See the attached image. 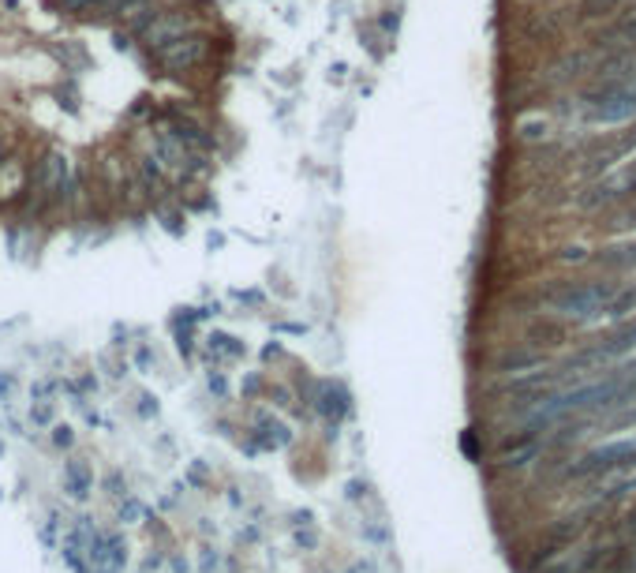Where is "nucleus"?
I'll return each mask as SVG.
<instances>
[{
  "label": "nucleus",
  "mask_w": 636,
  "mask_h": 573,
  "mask_svg": "<svg viewBox=\"0 0 636 573\" xmlns=\"http://www.w3.org/2000/svg\"><path fill=\"white\" fill-rule=\"evenodd\" d=\"M584 525H588V513H576V517H566V521H558V525H550L547 536L536 543V551H531L528 569H543L550 559H558L584 532Z\"/></svg>",
  "instance_id": "nucleus-8"
},
{
  "label": "nucleus",
  "mask_w": 636,
  "mask_h": 573,
  "mask_svg": "<svg viewBox=\"0 0 636 573\" xmlns=\"http://www.w3.org/2000/svg\"><path fill=\"white\" fill-rule=\"evenodd\" d=\"M34 420H38V423H49V420H53V409H49V405H38V409H34Z\"/></svg>",
  "instance_id": "nucleus-23"
},
{
  "label": "nucleus",
  "mask_w": 636,
  "mask_h": 573,
  "mask_svg": "<svg viewBox=\"0 0 636 573\" xmlns=\"http://www.w3.org/2000/svg\"><path fill=\"white\" fill-rule=\"evenodd\" d=\"M79 191V177H75V162L64 151H45L38 169L31 172V203L27 214H45L53 203H71Z\"/></svg>",
  "instance_id": "nucleus-1"
},
{
  "label": "nucleus",
  "mask_w": 636,
  "mask_h": 573,
  "mask_svg": "<svg viewBox=\"0 0 636 573\" xmlns=\"http://www.w3.org/2000/svg\"><path fill=\"white\" fill-rule=\"evenodd\" d=\"M632 566H636V559H632Z\"/></svg>",
  "instance_id": "nucleus-30"
},
{
  "label": "nucleus",
  "mask_w": 636,
  "mask_h": 573,
  "mask_svg": "<svg viewBox=\"0 0 636 573\" xmlns=\"http://www.w3.org/2000/svg\"><path fill=\"white\" fill-rule=\"evenodd\" d=\"M629 532H636V510H632V517H629Z\"/></svg>",
  "instance_id": "nucleus-29"
},
{
  "label": "nucleus",
  "mask_w": 636,
  "mask_h": 573,
  "mask_svg": "<svg viewBox=\"0 0 636 573\" xmlns=\"http://www.w3.org/2000/svg\"><path fill=\"white\" fill-rule=\"evenodd\" d=\"M636 315V289H614V296L606 300V308L599 311V322H625Z\"/></svg>",
  "instance_id": "nucleus-14"
},
{
  "label": "nucleus",
  "mask_w": 636,
  "mask_h": 573,
  "mask_svg": "<svg viewBox=\"0 0 636 573\" xmlns=\"http://www.w3.org/2000/svg\"><path fill=\"white\" fill-rule=\"evenodd\" d=\"M636 465V439H614V442H603L595 450H588L576 465L566 468V476H603L610 468H632Z\"/></svg>",
  "instance_id": "nucleus-6"
},
{
  "label": "nucleus",
  "mask_w": 636,
  "mask_h": 573,
  "mask_svg": "<svg viewBox=\"0 0 636 573\" xmlns=\"http://www.w3.org/2000/svg\"><path fill=\"white\" fill-rule=\"evenodd\" d=\"M207 57H210V38L198 34V31H188L180 38H169V42L150 49V60H154L161 71H172V76H176V71L198 68Z\"/></svg>",
  "instance_id": "nucleus-4"
},
{
  "label": "nucleus",
  "mask_w": 636,
  "mask_h": 573,
  "mask_svg": "<svg viewBox=\"0 0 636 573\" xmlns=\"http://www.w3.org/2000/svg\"><path fill=\"white\" fill-rule=\"evenodd\" d=\"M632 348H636V322H625V327H618L614 337H606V341H599V345H592V348H584V353H580L576 360H569L562 371H566V375H573V371H580V367L599 371V367H606V364L629 356Z\"/></svg>",
  "instance_id": "nucleus-7"
},
{
  "label": "nucleus",
  "mask_w": 636,
  "mask_h": 573,
  "mask_svg": "<svg viewBox=\"0 0 636 573\" xmlns=\"http://www.w3.org/2000/svg\"><path fill=\"white\" fill-rule=\"evenodd\" d=\"M625 151H636V128H632V135L625 139Z\"/></svg>",
  "instance_id": "nucleus-28"
},
{
  "label": "nucleus",
  "mask_w": 636,
  "mask_h": 573,
  "mask_svg": "<svg viewBox=\"0 0 636 573\" xmlns=\"http://www.w3.org/2000/svg\"><path fill=\"white\" fill-rule=\"evenodd\" d=\"M599 42L603 45H632L636 42V5L610 19V27H603Z\"/></svg>",
  "instance_id": "nucleus-12"
},
{
  "label": "nucleus",
  "mask_w": 636,
  "mask_h": 573,
  "mask_svg": "<svg viewBox=\"0 0 636 573\" xmlns=\"http://www.w3.org/2000/svg\"><path fill=\"white\" fill-rule=\"evenodd\" d=\"M161 217H165V229H169V233H180V229H184V226H180V214H161Z\"/></svg>",
  "instance_id": "nucleus-22"
},
{
  "label": "nucleus",
  "mask_w": 636,
  "mask_h": 573,
  "mask_svg": "<svg viewBox=\"0 0 636 573\" xmlns=\"http://www.w3.org/2000/svg\"><path fill=\"white\" fill-rule=\"evenodd\" d=\"M576 569H580V566H576L573 559H562V562H554V559H550V566L539 569V573H576Z\"/></svg>",
  "instance_id": "nucleus-19"
},
{
  "label": "nucleus",
  "mask_w": 636,
  "mask_h": 573,
  "mask_svg": "<svg viewBox=\"0 0 636 573\" xmlns=\"http://www.w3.org/2000/svg\"><path fill=\"white\" fill-rule=\"evenodd\" d=\"M244 390H247V393H259V390H263V379H259V375H251V379L244 383Z\"/></svg>",
  "instance_id": "nucleus-24"
},
{
  "label": "nucleus",
  "mask_w": 636,
  "mask_h": 573,
  "mask_svg": "<svg viewBox=\"0 0 636 573\" xmlns=\"http://www.w3.org/2000/svg\"><path fill=\"white\" fill-rule=\"evenodd\" d=\"M64 487H68L75 498H87V491L94 487V472L87 468V461L75 457V461L64 465Z\"/></svg>",
  "instance_id": "nucleus-15"
},
{
  "label": "nucleus",
  "mask_w": 636,
  "mask_h": 573,
  "mask_svg": "<svg viewBox=\"0 0 636 573\" xmlns=\"http://www.w3.org/2000/svg\"><path fill=\"white\" fill-rule=\"evenodd\" d=\"M536 364H543V356H531V353H517V356H505L498 367L502 371H524V367H536Z\"/></svg>",
  "instance_id": "nucleus-18"
},
{
  "label": "nucleus",
  "mask_w": 636,
  "mask_h": 573,
  "mask_svg": "<svg viewBox=\"0 0 636 573\" xmlns=\"http://www.w3.org/2000/svg\"><path fill=\"white\" fill-rule=\"evenodd\" d=\"M53 442H57V446H71V442H75V435H71L68 423H57V428H53Z\"/></svg>",
  "instance_id": "nucleus-20"
},
{
  "label": "nucleus",
  "mask_w": 636,
  "mask_h": 573,
  "mask_svg": "<svg viewBox=\"0 0 636 573\" xmlns=\"http://www.w3.org/2000/svg\"><path fill=\"white\" fill-rule=\"evenodd\" d=\"M188 31H195L191 15H184V12H158L154 23H150V27L143 31V42L154 49V45H161V42H169V38H180V34H188Z\"/></svg>",
  "instance_id": "nucleus-11"
},
{
  "label": "nucleus",
  "mask_w": 636,
  "mask_h": 573,
  "mask_svg": "<svg viewBox=\"0 0 636 573\" xmlns=\"http://www.w3.org/2000/svg\"><path fill=\"white\" fill-rule=\"evenodd\" d=\"M158 120H161V128L176 139V143H184L191 154H207L210 146H214V139H210V132L202 128L198 120H191L188 113H180V109H169V113H158Z\"/></svg>",
  "instance_id": "nucleus-9"
},
{
  "label": "nucleus",
  "mask_w": 636,
  "mask_h": 573,
  "mask_svg": "<svg viewBox=\"0 0 636 573\" xmlns=\"http://www.w3.org/2000/svg\"><path fill=\"white\" fill-rule=\"evenodd\" d=\"M315 409H318L326 420H334V423H337V420L348 412V390L337 386V383L318 386V402H315Z\"/></svg>",
  "instance_id": "nucleus-13"
},
{
  "label": "nucleus",
  "mask_w": 636,
  "mask_h": 573,
  "mask_svg": "<svg viewBox=\"0 0 636 573\" xmlns=\"http://www.w3.org/2000/svg\"><path fill=\"white\" fill-rule=\"evenodd\" d=\"M31 188V169H27V158L23 154H8L0 158V203L12 207L19 203L23 195Z\"/></svg>",
  "instance_id": "nucleus-10"
},
{
  "label": "nucleus",
  "mask_w": 636,
  "mask_h": 573,
  "mask_svg": "<svg viewBox=\"0 0 636 573\" xmlns=\"http://www.w3.org/2000/svg\"><path fill=\"white\" fill-rule=\"evenodd\" d=\"M146 146H150V158L165 172V180H191L198 172H207V154H191L188 146L176 143L165 128L146 132Z\"/></svg>",
  "instance_id": "nucleus-3"
},
{
  "label": "nucleus",
  "mask_w": 636,
  "mask_h": 573,
  "mask_svg": "<svg viewBox=\"0 0 636 573\" xmlns=\"http://www.w3.org/2000/svg\"><path fill=\"white\" fill-rule=\"evenodd\" d=\"M558 259H562V263H584L588 252H584V247H566V252H558Z\"/></svg>",
  "instance_id": "nucleus-21"
},
{
  "label": "nucleus",
  "mask_w": 636,
  "mask_h": 573,
  "mask_svg": "<svg viewBox=\"0 0 636 573\" xmlns=\"http://www.w3.org/2000/svg\"><path fill=\"white\" fill-rule=\"evenodd\" d=\"M592 5H595V8H599V5H603V8H618L622 0H592Z\"/></svg>",
  "instance_id": "nucleus-27"
},
{
  "label": "nucleus",
  "mask_w": 636,
  "mask_h": 573,
  "mask_svg": "<svg viewBox=\"0 0 636 573\" xmlns=\"http://www.w3.org/2000/svg\"><path fill=\"white\" fill-rule=\"evenodd\" d=\"M210 356L214 360H236V356H244V345L228 334H210Z\"/></svg>",
  "instance_id": "nucleus-16"
},
{
  "label": "nucleus",
  "mask_w": 636,
  "mask_h": 573,
  "mask_svg": "<svg viewBox=\"0 0 636 573\" xmlns=\"http://www.w3.org/2000/svg\"><path fill=\"white\" fill-rule=\"evenodd\" d=\"M606 266H618V270H629L636 266V244H618V247H606V252L599 255Z\"/></svg>",
  "instance_id": "nucleus-17"
},
{
  "label": "nucleus",
  "mask_w": 636,
  "mask_h": 573,
  "mask_svg": "<svg viewBox=\"0 0 636 573\" xmlns=\"http://www.w3.org/2000/svg\"><path fill=\"white\" fill-rule=\"evenodd\" d=\"M610 296H614V285L610 282H576V285L554 289L547 296V308L573 319V322H584V327H595L599 311L606 308Z\"/></svg>",
  "instance_id": "nucleus-2"
},
{
  "label": "nucleus",
  "mask_w": 636,
  "mask_h": 573,
  "mask_svg": "<svg viewBox=\"0 0 636 573\" xmlns=\"http://www.w3.org/2000/svg\"><path fill=\"white\" fill-rule=\"evenodd\" d=\"M629 199H636V158L625 162L614 172H606V177H599L588 191L580 195V207L606 210V207H614V203H629Z\"/></svg>",
  "instance_id": "nucleus-5"
},
{
  "label": "nucleus",
  "mask_w": 636,
  "mask_h": 573,
  "mask_svg": "<svg viewBox=\"0 0 636 573\" xmlns=\"http://www.w3.org/2000/svg\"><path fill=\"white\" fill-rule=\"evenodd\" d=\"M296 540H300V543H308V547H315V543H318V536H315V532H300Z\"/></svg>",
  "instance_id": "nucleus-26"
},
{
  "label": "nucleus",
  "mask_w": 636,
  "mask_h": 573,
  "mask_svg": "<svg viewBox=\"0 0 636 573\" xmlns=\"http://www.w3.org/2000/svg\"><path fill=\"white\" fill-rule=\"evenodd\" d=\"M210 390H214V393H225V379H221V375H210Z\"/></svg>",
  "instance_id": "nucleus-25"
}]
</instances>
